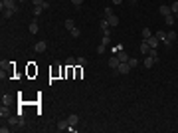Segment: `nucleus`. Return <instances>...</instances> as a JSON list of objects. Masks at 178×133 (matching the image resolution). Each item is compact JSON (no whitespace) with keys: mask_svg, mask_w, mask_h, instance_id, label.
Segmentation results:
<instances>
[{"mask_svg":"<svg viewBox=\"0 0 178 133\" xmlns=\"http://www.w3.org/2000/svg\"><path fill=\"white\" fill-rule=\"evenodd\" d=\"M160 14H162V16H168V14H172V10H170V6H166V4H162V6H160Z\"/></svg>","mask_w":178,"mask_h":133,"instance_id":"obj_12","label":"nucleus"},{"mask_svg":"<svg viewBox=\"0 0 178 133\" xmlns=\"http://www.w3.org/2000/svg\"><path fill=\"white\" fill-rule=\"evenodd\" d=\"M164 22H166V26H172V24L176 22V18H174V14H168V16L164 18Z\"/></svg>","mask_w":178,"mask_h":133,"instance_id":"obj_16","label":"nucleus"},{"mask_svg":"<svg viewBox=\"0 0 178 133\" xmlns=\"http://www.w3.org/2000/svg\"><path fill=\"white\" fill-rule=\"evenodd\" d=\"M107 64H109V68H111V70H117L121 62H119V58H117V56H113V58H111V60H109Z\"/></svg>","mask_w":178,"mask_h":133,"instance_id":"obj_7","label":"nucleus"},{"mask_svg":"<svg viewBox=\"0 0 178 133\" xmlns=\"http://www.w3.org/2000/svg\"><path fill=\"white\" fill-rule=\"evenodd\" d=\"M131 2H133V4H134V2H136V0H131Z\"/></svg>","mask_w":178,"mask_h":133,"instance_id":"obj_37","label":"nucleus"},{"mask_svg":"<svg viewBox=\"0 0 178 133\" xmlns=\"http://www.w3.org/2000/svg\"><path fill=\"white\" fill-rule=\"evenodd\" d=\"M8 101H10V95H8V93H4V95H2V105H6Z\"/></svg>","mask_w":178,"mask_h":133,"instance_id":"obj_29","label":"nucleus"},{"mask_svg":"<svg viewBox=\"0 0 178 133\" xmlns=\"http://www.w3.org/2000/svg\"><path fill=\"white\" fill-rule=\"evenodd\" d=\"M8 131H10V127H4V125L0 127V133H8Z\"/></svg>","mask_w":178,"mask_h":133,"instance_id":"obj_33","label":"nucleus"},{"mask_svg":"<svg viewBox=\"0 0 178 133\" xmlns=\"http://www.w3.org/2000/svg\"><path fill=\"white\" fill-rule=\"evenodd\" d=\"M170 10H172V14H178V0L170 4Z\"/></svg>","mask_w":178,"mask_h":133,"instance_id":"obj_26","label":"nucleus"},{"mask_svg":"<svg viewBox=\"0 0 178 133\" xmlns=\"http://www.w3.org/2000/svg\"><path fill=\"white\" fill-rule=\"evenodd\" d=\"M138 50H140V54H144V56H146V54H148V50H150V46L146 44V40H142V44L138 46Z\"/></svg>","mask_w":178,"mask_h":133,"instance_id":"obj_10","label":"nucleus"},{"mask_svg":"<svg viewBox=\"0 0 178 133\" xmlns=\"http://www.w3.org/2000/svg\"><path fill=\"white\" fill-rule=\"evenodd\" d=\"M20 2H24V0H20Z\"/></svg>","mask_w":178,"mask_h":133,"instance_id":"obj_38","label":"nucleus"},{"mask_svg":"<svg viewBox=\"0 0 178 133\" xmlns=\"http://www.w3.org/2000/svg\"><path fill=\"white\" fill-rule=\"evenodd\" d=\"M79 34H81V30H79V28H77V26H75V28H73V30H71V36H73V38H77V36H79Z\"/></svg>","mask_w":178,"mask_h":133,"instance_id":"obj_28","label":"nucleus"},{"mask_svg":"<svg viewBox=\"0 0 178 133\" xmlns=\"http://www.w3.org/2000/svg\"><path fill=\"white\" fill-rule=\"evenodd\" d=\"M67 66H69V68L77 66V58H67Z\"/></svg>","mask_w":178,"mask_h":133,"instance_id":"obj_24","label":"nucleus"},{"mask_svg":"<svg viewBox=\"0 0 178 133\" xmlns=\"http://www.w3.org/2000/svg\"><path fill=\"white\" fill-rule=\"evenodd\" d=\"M129 66H131V68L138 66V60H136V58H129Z\"/></svg>","mask_w":178,"mask_h":133,"instance_id":"obj_27","label":"nucleus"},{"mask_svg":"<svg viewBox=\"0 0 178 133\" xmlns=\"http://www.w3.org/2000/svg\"><path fill=\"white\" fill-rule=\"evenodd\" d=\"M32 2H34V6H38V4H44L45 0H32Z\"/></svg>","mask_w":178,"mask_h":133,"instance_id":"obj_35","label":"nucleus"},{"mask_svg":"<svg viewBox=\"0 0 178 133\" xmlns=\"http://www.w3.org/2000/svg\"><path fill=\"white\" fill-rule=\"evenodd\" d=\"M121 50H123V44H117V46H113V48H111V52H113V56H117V54H119Z\"/></svg>","mask_w":178,"mask_h":133,"instance_id":"obj_23","label":"nucleus"},{"mask_svg":"<svg viewBox=\"0 0 178 133\" xmlns=\"http://www.w3.org/2000/svg\"><path fill=\"white\" fill-rule=\"evenodd\" d=\"M57 129H59V131H65V129H69V123H67V119L59 121V123H57Z\"/></svg>","mask_w":178,"mask_h":133,"instance_id":"obj_15","label":"nucleus"},{"mask_svg":"<svg viewBox=\"0 0 178 133\" xmlns=\"http://www.w3.org/2000/svg\"><path fill=\"white\" fill-rule=\"evenodd\" d=\"M107 20H109V26H113V28H115V26H119V16H115V14H113V16H109Z\"/></svg>","mask_w":178,"mask_h":133,"instance_id":"obj_11","label":"nucleus"},{"mask_svg":"<svg viewBox=\"0 0 178 133\" xmlns=\"http://www.w3.org/2000/svg\"><path fill=\"white\" fill-rule=\"evenodd\" d=\"M67 123H69V127H75V125L79 123V115H75V113L67 115Z\"/></svg>","mask_w":178,"mask_h":133,"instance_id":"obj_4","label":"nucleus"},{"mask_svg":"<svg viewBox=\"0 0 178 133\" xmlns=\"http://www.w3.org/2000/svg\"><path fill=\"white\" fill-rule=\"evenodd\" d=\"M8 123H10V125H18V123H20V125H24V119H22V115H20V117L10 115V117H8Z\"/></svg>","mask_w":178,"mask_h":133,"instance_id":"obj_3","label":"nucleus"},{"mask_svg":"<svg viewBox=\"0 0 178 133\" xmlns=\"http://www.w3.org/2000/svg\"><path fill=\"white\" fill-rule=\"evenodd\" d=\"M16 12H18V6H16V8H6V10H4L2 14H4V18H12V16H14Z\"/></svg>","mask_w":178,"mask_h":133,"instance_id":"obj_8","label":"nucleus"},{"mask_svg":"<svg viewBox=\"0 0 178 133\" xmlns=\"http://www.w3.org/2000/svg\"><path fill=\"white\" fill-rule=\"evenodd\" d=\"M117 58H119V62H129V56H127L125 50H121V52L117 54Z\"/></svg>","mask_w":178,"mask_h":133,"instance_id":"obj_13","label":"nucleus"},{"mask_svg":"<svg viewBox=\"0 0 178 133\" xmlns=\"http://www.w3.org/2000/svg\"><path fill=\"white\" fill-rule=\"evenodd\" d=\"M129 70H131L129 62H121V64H119V68H117V72H119V74H129Z\"/></svg>","mask_w":178,"mask_h":133,"instance_id":"obj_2","label":"nucleus"},{"mask_svg":"<svg viewBox=\"0 0 178 133\" xmlns=\"http://www.w3.org/2000/svg\"><path fill=\"white\" fill-rule=\"evenodd\" d=\"M0 117H2V119H4V117H10V109H8L6 105L0 107Z\"/></svg>","mask_w":178,"mask_h":133,"instance_id":"obj_14","label":"nucleus"},{"mask_svg":"<svg viewBox=\"0 0 178 133\" xmlns=\"http://www.w3.org/2000/svg\"><path fill=\"white\" fill-rule=\"evenodd\" d=\"M111 2H115V4H121V2H123V0H111Z\"/></svg>","mask_w":178,"mask_h":133,"instance_id":"obj_36","label":"nucleus"},{"mask_svg":"<svg viewBox=\"0 0 178 133\" xmlns=\"http://www.w3.org/2000/svg\"><path fill=\"white\" fill-rule=\"evenodd\" d=\"M154 64H156V60H154V58H150V56H146V58H144V62H142V66H144L146 70H150Z\"/></svg>","mask_w":178,"mask_h":133,"instance_id":"obj_5","label":"nucleus"},{"mask_svg":"<svg viewBox=\"0 0 178 133\" xmlns=\"http://www.w3.org/2000/svg\"><path fill=\"white\" fill-rule=\"evenodd\" d=\"M0 8H2V12L6 8H16V0H2L0 2Z\"/></svg>","mask_w":178,"mask_h":133,"instance_id":"obj_1","label":"nucleus"},{"mask_svg":"<svg viewBox=\"0 0 178 133\" xmlns=\"http://www.w3.org/2000/svg\"><path fill=\"white\" fill-rule=\"evenodd\" d=\"M71 2H73L75 6H81V4H83V0H71Z\"/></svg>","mask_w":178,"mask_h":133,"instance_id":"obj_34","label":"nucleus"},{"mask_svg":"<svg viewBox=\"0 0 178 133\" xmlns=\"http://www.w3.org/2000/svg\"><path fill=\"white\" fill-rule=\"evenodd\" d=\"M154 36H156V38H158V40H160V42H162V44H164V42H166V32H162V30H160V32H156V34H154Z\"/></svg>","mask_w":178,"mask_h":133,"instance_id":"obj_19","label":"nucleus"},{"mask_svg":"<svg viewBox=\"0 0 178 133\" xmlns=\"http://www.w3.org/2000/svg\"><path fill=\"white\" fill-rule=\"evenodd\" d=\"M28 30H30L32 34H38V32H40V28H38V24H36V22H32V24L28 26Z\"/></svg>","mask_w":178,"mask_h":133,"instance_id":"obj_17","label":"nucleus"},{"mask_svg":"<svg viewBox=\"0 0 178 133\" xmlns=\"http://www.w3.org/2000/svg\"><path fill=\"white\" fill-rule=\"evenodd\" d=\"M65 28H67V30H69V32H71V30H73V28H75V22H73V20H69V18H67V20H65Z\"/></svg>","mask_w":178,"mask_h":133,"instance_id":"obj_21","label":"nucleus"},{"mask_svg":"<svg viewBox=\"0 0 178 133\" xmlns=\"http://www.w3.org/2000/svg\"><path fill=\"white\" fill-rule=\"evenodd\" d=\"M101 44H103V46H109V44H111V36H109V34H103V40H101Z\"/></svg>","mask_w":178,"mask_h":133,"instance_id":"obj_22","label":"nucleus"},{"mask_svg":"<svg viewBox=\"0 0 178 133\" xmlns=\"http://www.w3.org/2000/svg\"><path fill=\"white\" fill-rule=\"evenodd\" d=\"M85 64H87L85 58H77V66H85Z\"/></svg>","mask_w":178,"mask_h":133,"instance_id":"obj_30","label":"nucleus"},{"mask_svg":"<svg viewBox=\"0 0 178 133\" xmlns=\"http://www.w3.org/2000/svg\"><path fill=\"white\" fill-rule=\"evenodd\" d=\"M148 56H150V58H154V60H156V64H158V52H156V48H150V50H148Z\"/></svg>","mask_w":178,"mask_h":133,"instance_id":"obj_20","label":"nucleus"},{"mask_svg":"<svg viewBox=\"0 0 178 133\" xmlns=\"http://www.w3.org/2000/svg\"><path fill=\"white\" fill-rule=\"evenodd\" d=\"M45 48H47V44H45L44 40H42V42H38V44L34 46V50H36L38 54H42V52H45Z\"/></svg>","mask_w":178,"mask_h":133,"instance_id":"obj_9","label":"nucleus"},{"mask_svg":"<svg viewBox=\"0 0 178 133\" xmlns=\"http://www.w3.org/2000/svg\"><path fill=\"white\" fill-rule=\"evenodd\" d=\"M105 50H107V46H103V44H101V46H99V48H97V54H103Z\"/></svg>","mask_w":178,"mask_h":133,"instance_id":"obj_31","label":"nucleus"},{"mask_svg":"<svg viewBox=\"0 0 178 133\" xmlns=\"http://www.w3.org/2000/svg\"><path fill=\"white\" fill-rule=\"evenodd\" d=\"M146 44L150 46V48H158V44H160V40H158V38H156V36L152 34V36H150V38L146 40Z\"/></svg>","mask_w":178,"mask_h":133,"instance_id":"obj_6","label":"nucleus"},{"mask_svg":"<svg viewBox=\"0 0 178 133\" xmlns=\"http://www.w3.org/2000/svg\"><path fill=\"white\" fill-rule=\"evenodd\" d=\"M140 34H142V40H148V38L152 36V32H150L148 28H142V32H140Z\"/></svg>","mask_w":178,"mask_h":133,"instance_id":"obj_18","label":"nucleus"},{"mask_svg":"<svg viewBox=\"0 0 178 133\" xmlns=\"http://www.w3.org/2000/svg\"><path fill=\"white\" fill-rule=\"evenodd\" d=\"M42 10H44V8H42L40 4H38V6H34V16H40V14H42Z\"/></svg>","mask_w":178,"mask_h":133,"instance_id":"obj_25","label":"nucleus"},{"mask_svg":"<svg viewBox=\"0 0 178 133\" xmlns=\"http://www.w3.org/2000/svg\"><path fill=\"white\" fill-rule=\"evenodd\" d=\"M105 16H107V18L113 16V10H111V8H105Z\"/></svg>","mask_w":178,"mask_h":133,"instance_id":"obj_32","label":"nucleus"}]
</instances>
